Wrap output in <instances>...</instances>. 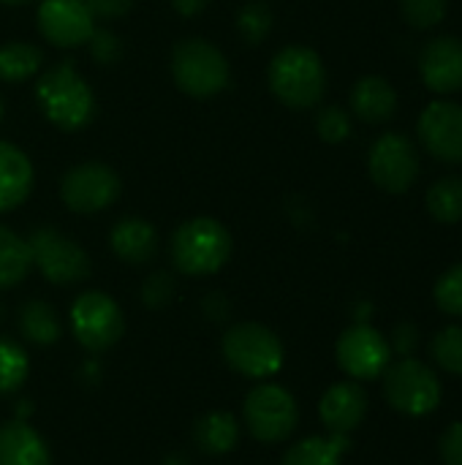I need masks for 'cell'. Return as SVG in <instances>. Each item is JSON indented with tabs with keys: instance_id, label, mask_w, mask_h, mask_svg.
Here are the masks:
<instances>
[{
	"instance_id": "6da1fadb",
	"label": "cell",
	"mask_w": 462,
	"mask_h": 465,
	"mask_svg": "<svg viewBox=\"0 0 462 465\" xmlns=\"http://www.w3.org/2000/svg\"><path fill=\"white\" fill-rule=\"evenodd\" d=\"M267 82L272 95L289 109H313L321 104L327 93V68L316 49L291 44L283 46L267 71Z\"/></svg>"
},
{
	"instance_id": "7a4b0ae2",
	"label": "cell",
	"mask_w": 462,
	"mask_h": 465,
	"mask_svg": "<svg viewBox=\"0 0 462 465\" xmlns=\"http://www.w3.org/2000/svg\"><path fill=\"white\" fill-rule=\"evenodd\" d=\"M35 101L44 117L60 131H82L95 117V93L74 63H57L35 82Z\"/></svg>"
},
{
	"instance_id": "3957f363",
	"label": "cell",
	"mask_w": 462,
	"mask_h": 465,
	"mask_svg": "<svg viewBox=\"0 0 462 465\" xmlns=\"http://www.w3.org/2000/svg\"><path fill=\"white\" fill-rule=\"evenodd\" d=\"M231 256V234L215 218H191L172 234V262L182 275H215Z\"/></svg>"
},
{
	"instance_id": "277c9868",
	"label": "cell",
	"mask_w": 462,
	"mask_h": 465,
	"mask_svg": "<svg viewBox=\"0 0 462 465\" xmlns=\"http://www.w3.org/2000/svg\"><path fill=\"white\" fill-rule=\"evenodd\" d=\"M174 84L191 98H212L229 87L226 54L207 38H185L172 49Z\"/></svg>"
},
{
	"instance_id": "5b68a950",
	"label": "cell",
	"mask_w": 462,
	"mask_h": 465,
	"mask_svg": "<svg viewBox=\"0 0 462 465\" xmlns=\"http://www.w3.org/2000/svg\"><path fill=\"white\" fill-rule=\"evenodd\" d=\"M223 360L231 371L248 379H270L283 368V343L280 338L256 322L231 327L223 335Z\"/></svg>"
},
{
	"instance_id": "8992f818",
	"label": "cell",
	"mask_w": 462,
	"mask_h": 465,
	"mask_svg": "<svg viewBox=\"0 0 462 465\" xmlns=\"http://www.w3.org/2000/svg\"><path fill=\"white\" fill-rule=\"evenodd\" d=\"M384 398L406 417H428L441 403V381L425 362L400 357L384 371Z\"/></svg>"
},
{
	"instance_id": "52a82bcc",
	"label": "cell",
	"mask_w": 462,
	"mask_h": 465,
	"mask_svg": "<svg viewBox=\"0 0 462 465\" xmlns=\"http://www.w3.org/2000/svg\"><path fill=\"white\" fill-rule=\"evenodd\" d=\"M33 267L54 286H71L90 275V256L79 242L52 226H38L27 237Z\"/></svg>"
},
{
	"instance_id": "ba28073f",
	"label": "cell",
	"mask_w": 462,
	"mask_h": 465,
	"mask_svg": "<svg viewBox=\"0 0 462 465\" xmlns=\"http://www.w3.org/2000/svg\"><path fill=\"white\" fill-rule=\"evenodd\" d=\"M245 425L248 430L267 444L286 441L300 422V409L297 401L289 390L278 384H259L248 392L245 398Z\"/></svg>"
},
{
	"instance_id": "9c48e42d",
	"label": "cell",
	"mask_w": 462,
	"mask_h": 465,
	"mask_svg": "<svg viewBox=\"0 0 462 465\" xmlns=\"http://www.w3.org/2000/svg\"><path fill=\"white\" fill-rule=\"evenodd\" d=\"M71 330H74V338L87 351L98 354V351L112 349L123 338L125 319H123L120 305L109 294L84 292L71 305Z\"/></svg>"
},
{
	"instance_id": "30bf717a",
	"label": "cell",
	"mask_w": 462,
	"mask_h": 465,
	"mask_svg": "<svg viewBox=\"0 0 462 465\" xmlns=\"http://www.w3.org/2000/svg\"><path fill=\"white\" fill-rule=\"evenodd\" d=\"M120 177L112 166L87 161L68 169L60 180V199L76 215H93L112 207L120 196Z\"/></svg>"
},
{
	"instance_id": "8fae6325",
	"label": "cell",
	"mask_w": 462,
	"mask_h": 465,
	"mask_svg": "<svg viewBox=\"0 0 462 465\" xmlns=\"http://www.w3.org/2000/svg\"><path fill=\"white\" fill-rule=\"evenodd\" d=\"M370 180L387 193H406L419 177V153L403 134H381L368 155Z\"/></svg>"
},
{
	"instance_id": "7c38bea8",
	"label": "cell",
	"mask_w": 462,
	"mask_h": 465,
	"mask_svg": "<svg viewBox=\"0 0 462 465\" xmlns=\"http://www.w3.org/2000/svg\"><path fill=\"white\" fill-rule=\"evenodd\" d=\"M335 357L340 371L351 381H373L381 379L384 371L392 362L389 341L370 324H354L349 327L335 346Z\"/></svg>"
},
{
	"instance_id": "4fadbf2b",
	"label": "cell",
	"mask_w": 462,
	"mask_h": 465,
	"mask_svg": "<svg viewBox=\"0 0 462 465\" xmlns=\"http://www.w3.org/2000/svg\"><path fill=\"white\" fill-rule=\"evenodd\" d=\"M35 19L38 33L60 49L87 44L95 30V16L87 0H41Z\"/></svg>"
},
{
	"instance_id": "5bb4252c",
	"label": "cell",
	"mask_w": 462,
	"mask_h": 465,
	"mask_svg": "<svg viewBox=\"0 0 462 465\" xmlns=\"http://www.w3.org/2000/svg\"><path fill=\"white\" fill-rule=\"evenodd\" d=\"M417 134L422 147L444 161L462 163V106L455 101H433L422 109Z\"/></svg>"
},
{
	"instance_id": "9a60e30c",
	"label": "cell",
	"mask_w": 462,
	"mask_h": 465,
	"mask_svg": "<svg viewBox=\"0 0 462 465\" xmlns=\"http://www.w3.org/2000/svg\"><path fill=\"white\" fill-rule=\"evenodd\" d=\"M419 74L422 82L438 93L452 95L462 90V41L455 35L433 38L419 54Z\"/></svg>"
},
{
	"instance_id": "2e32d148",
	"label": "cell",
	"mask_w": 462,
	"mask_h": 465,
	"mask_svg": "<svg viewBox=\"0 0 462 465\" xmlns=\"http://www.w3.org/2000/svg\"><path fill=\"white\" fill-rule=\"evenodd\" d=\"M319 414L321 422L327 425L329 433H340V436H351L365 414H368V392L359 381H338L332 384L321 403H319Z\"/></svg>"
},
{
	"instance_id": "e0dca14e",
	"label": "cell",
	"mask_w": 462,
	"mask_h": 465,
	"mask_svg": "<svg viewBox=\"0 0 462 465\" xmlns=\"http://www.w3.org/2000/svg\"><path fill=\"white\" fill-rule=\"evenodd\" d=\"M109 248L125 264H147L158 253V232L150 221L125 215L109 232Z\"/></svg>"
},
{
	"instance_id": "ac0fdd59",
	"label": "cell",
	"mask_w": 462,
	"mask_h": 465,
	"mask_svg": "<svg viewBox=\"0 0 462 465\" xmlns=\"http://www.w3.org/2000/svg\"><path fill=\"white\" fill-rule=\"evenodd\" d=\"M33 163L11 142L0 139V213L16 210L33 191Z\"/></svg>"
},
{
	"instance_id": "d6986e66",
	"label": "cell",
	"mask_w": 462,
	"mask_h": 465,
	"mask_svg": "<svg viewBox=\"0 0 462 465\" xmlns=\"http://www.w3.org/2000/svg\"><path fill=\"white\" fill-rule=\"evenodd\" d=\"M349 101H351L354 114L370 125H381V123L392 120V114L398 109V93L384 76H362L351 87Z\"/></svg>"
},
{
	"instance_id": "ffe728a7",
	"label": "cell",
	"mask_w": 462,
	"mask_h": 465,
	"mask_svg": "<svg viewBox=\"0 0 462 465\" xmlns=\"http://www.w3.org/2000/svg\"><path fill=\"white\" fill-rule=\"evenodd\" d=\"M46 441L25 422H8L0 428V465H49Z\"/></svg>"
},
{
	"instance_id": "44dd1931",
	"label": "cell",
	"mask_w": 462,
	"mask_h": 465,
	"mask_svg": "<svg viewBox=\"0 0 462 465\" xmlns=\"http://www.w3.org/2000/svg\"><path fill=\"white\" fill-rule=\"evenodd\" d=\"M351 450V439L340 436V433H329V436H310L302 439L300 444H294L283 465H340L343 455Z\"/></svg>"
},
{
	"instance_id": "7402d4cb",
	"label": "cell",
	"mask_w": 462,
	"mask_h": 465,
	"mask_svg": "<svg viewBox=\"0 0 462 465\" xmlns=\"http://www.w3.org/2000/svg\"><path fill=\"white\" fill-rule=\"evenodd\" d=\"M19 332L27 343L52 346L63 335V324L57 311L44 300H27L19 308Z\"/></svg>"
},
{
	"instance_id": "603a6c76",
	"label": "cell",
	"mask_w": 462,
	"mask_h": 465,
	"mask_svg": "<svg viewBox=\"0 0 462 465\" xmlns=\"http://www.w3.org/2000/svg\"><path fill=\"white\" fill-rule=\"evenodd\" d=\"M193 439L207 455H226L240 441V422L229 411H212L196 422Z\"/></svg>"
},
{
	"instance_id": "cb8c5ba5",
	"label": "cell",
	"mask_w": 462,
	"mask_h": 465,
	"mask_svg": "<svg viewBox=\"0 0 462 465\" xmlns=\"http://www.w3.org/2000/svg\"><path fill=\"white\" fill-rule=\"evenodd\" d=\"M33 270L27 240H22L14 229L0 223V292L19 286Z\"/></svg>"
},
{
	"instance_id": "d4e9b609",
	"label": "cell",
	"mask_w": 462,
	"mask_h": 465,
	"mask_svg": "<svg viewBox=\"0 0 462 465\" xmlns=\"http://www.w3.org/2000/svg\"><path fill=\"white\" fill-rule=\"evenodd\" d=\"M44 65V52L27 41H8L0 46V82H25Z\"/></svg>"
},
{
	"instance_id": "484cf974",
	"label": "cell",
	"mask_w": 462,
	"mask_h": 465,
	"mask_svg": "<svg viewBox=\"0 0 462 465\" xmlns=\"http://www.w3.org/2000/svg\"><path fill=\"white\" fill-rule=\"evenodd\" d=\"M428 213L438 223H460L462 221V177H441L430 185L425 196Z\"/></svg>"
},
{
	"instance_id": "4316f807",
	"label": "cell",
	"mask_w": 462,
	"mask_h": 465,
	"mask_svg": "<svg viewBox=\"0 0 462 465\" xmlns=\"http://www.w3.org/2000/svg\"><path fill=\"white\" fill-rule=\"evenodd\" d=\"M27 379V354L25 349L11 341L0 338V395L16 392Z\"/></svg>"
},
{
	"instance_id": "83f0119b",
	"label": "cell",
	"mask_w": 462,
	"mask_h": 465,
	"mask_svg": "<svg viewBox=\"0 0 462 465\" xmlns=\"http://www.w3.org/2000/svg\"><path fill=\"white\" fill-rule=\"evenodd\" d=\"M237 33H240V38L245 44L259 46L272 33V11H270V5L261 3V0L245 3L237 11Z\"/></svg>"
},
{
	"instance_id": "f1b7e54d",
	"label": "cell",
	"mask_w": 462,
	"mask_h": 465,
	"mask_svg": "<svg viewBox=\"0 0 462 465\" xmlns=\"http://www.w3.org/2000/svg\"><path fill=\"white\" fill-rule=\"evenodd\" d=\"M433 360L452 376H462V327H444L430 343Z\"/></svg>"
},
{
	"instance_id": "f546056e",
	"label": "cell",
	"mask_w": 462,
	"mask_h": 465,
	"mask_svg": "<svg viewBox=\"0 0 462 465\" xmlns=\"http://www.w3.org/2000/svg\"><path fill=\"white\" fill-rule=\"evenodd\" d=\"M403 19L417 30L438 27L447 19L449 0H400Z\"/></svg>"
},
{
	"instance_id": "4dcf8cb0",
	"label": "cell",
	"mask_w": 462,
	"mask_h": 465,
	"mask_svg": "<svg viewBox=\"0 0 462 465\" xmlns=\"http://www.w3.org/2000/svg\"><path fill=\"white\" fill-rule=\"evenodd\" d=\"M433 297H436V305L441 308V313L462 319V264L449 267L438 278V283L433 289Z\"/></svg>"
},
{
	"instance_id": "1f68e13d",
	"label": "cell",
	"mask_w": 462,
	"mask_h": 465,
	"mask_svg": "<svg viewBox=\"0 0 462 465\" xmlns=\"http://www.w3.org/2000/svg\"><path fill=\"white\" fill-rule=\"evenodd\" d=\"M316 131H319V136L324 142L340 144V142H346L351 136V117H349L346 109H340L335 104L332 106H324L319 112V117H316Z\"/></svg>"
},
{
	"instance_id": "d6a6232c",
	"label": "cell",
	"mask_w": 462,
	"mask_h": 465,
	"mask_svg": "<svg viewBox=\"0 0 462 465\" xmlns=\"http://www.w3.org/2000/svg\"><path fill=\"white\" fill-rule=\"evenodd\" d=\"M174 292H177V283H174L172 272L158 270V272H152V275L144 281V286H142V300H144L147 308H163V305L172 302Z\"/></svg>"
},
{
	"instance_id": "836d02e7",
	"label": "cell",
	"mask_w": 462,
	"mask_h": 465,
	"mask_svg": "<svg viewBox=\"0 0 462 465\" xmlns=\"http://www.w3.org/2000/svg\"><path fill=\"white\" fill-rule=\"evenodd\" d=\"M87 46H90V54H93V60L98 65H114L120 60V54H123L120 38L112 30H106V27H95L90 41H87Z\"/></svg>"
},
{
	"instance_id": "e575fe53",
	"label": "cell",
	"mask_w": 462,
	"mask_h": 465,
	"mask_svg": "<svg viewBox=\"0 0 462 465\" xmlns=\"http://www.w3.org/2000/svg\"><path fill=\"white\" fill-rule=\"evenodd\" d=\"M438 450L444 465H462V422H455L444 430Z\"/></svg>"
},
{
	"instance_id": "d590c367",
	"label": "cell",
	"mask_w": 462,
	"mask_h": 465,
	"mask_svg": "<svg viewBox=\"0 0 462 465\" xmlns=\"http://www.w3.org/2000/svg\"><path fill=\"white\" fill-rule=\"evenodd\" d=\"M417 346H419V330H417L411 322L398 324V327H395V332H392V343H389V349H392L395 354H400V357H414Z\"/></svg>"
},
{
	"instance_id": "8d00e7d4",
	"label": "cell",
	"mask_w": 462,
	"mask_h": 465,
	"mask_svg": "<svg viewBox=\"0 0 462 465\" xmlns=\"http://www.w3.org/2000/svg\"><path fill=\"white\" fill-rule=\"evenodd\" d=\"M136 0H87L95 19H123Z\"/></svg>"
},
{
	"instance_id": "74e56055",
	"label": "cell",
	"mask_w": 462,
	"mask_h": 465,
	"mask_svg": "<svg viewBox=\"0 0 462 465\" xmlns=\"http://www.w3.org/2000/svg\"><path fill=\"white\" fill-rule=\"evenodd\" d=\"M207 5H210V0H172V8H174L180 16H185V19L199 16Z\"/></svg>"
},
{
	"instance_id": "f35d334b",
	"label": "cell",
	"mask_w": 462,
	"mask_h": 465,
	"mask_svg": "<svg viewBox=\"0 0 462 465\" xmlns=\"http://www.w3.org/2000/svg\"><path fill=\"white\" fill-rule=\"evenodd\" d=\"M3 5H27V3H33V0H0Z\"/></svg>"
},
{
	"instance_id": "ab89813d",
	"label": "cell",
	"mask_w": 462,
	"mask_h": 465,
	"mask_svg": "<svg viewBox=\"0 0 462 465\" xmlns=\"http://www.w3.org/2000/svg\"><path fill=\"white\" fill-rule=\"evenodd\" d=\"M3 114H5V104H3V95H0V123H3Z\"/></svg>"
},
{
	"instance_id": "60d3db41",
	"label": "cell",
	"mask_w": 462,
	"mask_h": 465,
	"mask_svg": "<svg viewBox=\"0 0 462 465\" xmlns=\"http://www.w3.org/2000/svg\"><path fill=\"white\" fill-rule=\"evenodd\" d=\"M0 316H3V308H0Z\"/></svg>"
}]
</instances>
